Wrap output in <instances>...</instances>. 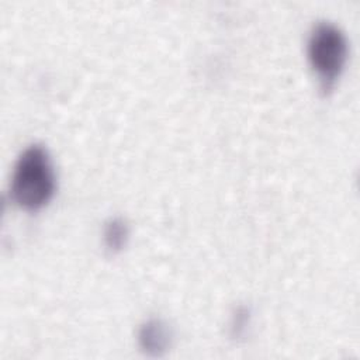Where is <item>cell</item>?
Instances as JSON below:
<instances>
[{
  "label": "cell",
  "mask_w": 360,
  "mask_h": 360,
  "mask_svg": "<svg viewBox=\"0 0 360 360\" xmlns=\"http://www.w3.org/2000/svg\"><path fill=\"white\" fill-rule=\"evenodd\" d=\"M56 190V174L48 150L38 143L18 156L10 184L13 201L28 211L45 207Z\"/></svg>",
  "instance_id": "cell-1"
},
{
  "label": "cell",
  "mask_w": 360,
  "mask_h": 360,
  "mask_svg": "<svg viewBox=\"0 0 360 360\" xmlns=\"http://www.w3.org/2000/svg\"><path fill=\"white\" fill-rule=\"evenodd\" d=\"M307 53L322 91L328 93L340 77L347 60L346 35L332 22H318L309 32Z\"/></svg>",
  "instance_id": "cell-2"
},
{
  "label": "cell",
  "mask_w": 360,
  "mask_h": 360,
  "mask_svg": "<svg viewBox=\"0 0 360 360\" xmlns=\"http://www.w3.org/2000/svg\"><path fill=\"white\" fill-rule=\"evenodd\" d=\"M170 336V330L165 322L159 319H150L141 328L139 342L146 352L159 354L169 346Z\"/></svg>",
  "instance_id": "cell-3"
},
{
  "label": "cell",
  "mask_w": 360,
  "mask_h": 360,
  "mask_svg": "<svg viewBox=\"0 0 360 360\" xmlns=\"http://www.w3.org/2000/svg\"><path fill=\"white\" fill-rule=\"evenodd\" d=\"M128 239V225L121 218H111L104 228V242L111 252L121 250Z\"/></svg>",
  "instance_id": "cell-4"
}]
</instances>
